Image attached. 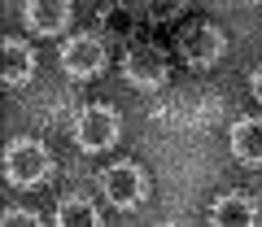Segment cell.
<instances>
[{
	"mask_svg": "<svg viewBox=\"0 0 262 227\" xmlns=\"http://www.w3.org/2000/svg\"><path fill=\"white\" fill-rule=\"evenodd\" d=\"M48 170H53V153L39 140H13L5 153V175L18 188H35L39 179H48Z\"/></svg>",
	"mask_w": 262,
	"mask_h": 227,
	"instance_id": "cell-1",
	"label": "cell"
},
{
	"mask_svg": "<svg viewBox=\"0 0 262 227\" xmlns=\"http://www.w3.org/2000/svg\"><path fill=\"white\" fill-rule=\"evenodd\" d=\"M75 140H79V149H88V153L110 149V144L118 140V114H114L110 105H88V109H79Z\"/></svg>",
	"mask_w": 262,
	"mask_h": 227,
	"instance_id": "cell-2",
	"label": "cell"
},
{
	"mask_svg": "<svg viewBox=\"0 0 262 227\" xmlns=\"http://www.w3.org/2000/svg\"><path fill=\"white\" fill-rule=\"evenodd\" d=\"M101 188H105V197H110V206L131 210V206L144 201V170L136 166V162H114L101 175Z\"/></svg>",
	"mask_w": 262,
	"mask_h": 227,
	"instance_id": "cell-3",
	"label": "cell"
},
{
	"mask_svg": "<svg viewBox=\"0 0 262 227\" xmlns=\"http://www.w3.org/2000/svg\"><path fill=\"white\" fill-rule=\"evenodd\" d=\"M122 75L131 79L136 87H162L166 83V57H162V48L153 44H131L127 57H122Z\"/></svg>",
	"mask_w": 262,
	"mask_h": 227,
	"instance_id": "cell-4",
	"label": "cell"
},
{
	"mask_svg": "<svg viewBox=\"0 0 262 227\" xmlns=\"http://www.w3.org/2000/svg\"><path fill=\"white\" fill-rule=\"evenodd\" d=\"M61 66L70 79H92L96 70L105 66V48L96 35H75L70 44L61 48Z\"/></svg>",
	"mask_w": 262,
	"mask_h": 227,
	"instance_id": "cell-5",
	"label": "cell"
},
{
	"mask_svg": "<svg viewBox=\"0 0 262 227\" xmlns=\"http://www.w3.org/2000/svg\"><path fill=\"white\" fill-rule=\"evenodd\" d=\"M184 57H188V66H214L219 57H223V31L210 27V22L192 27L184 35Z\"/></svg>",
	"mask_w": 262,
	"mask_h": 227,
	"instance_id": "cell-6",
	"label": "cell"
},
{
	"mask_svg": "<svg viewBox=\"0 0 262 227\" xmlns=\"http://www.w3.org/2000/svg\"><path fill=\"white\" fill-rule=\"evenodd\" d=\"M27 22L39 35H57L70 22V0H27Z\"/></svg>",
	"mask_w": 262,
	"mask_h": 227,
	"instance_id": "cell-7",
	"label": "cell"
},
{
	"mask_svg": "<svg viewBox=\"0 0 262 227\" xmlns=\"http://www.w3.org/2000/svg\"><path fill=\"white\" fill-rule=\"evenodd\" d=\"M232 153L245 166H262V123L258 118H241L232 127Z\"/></svg>",
	"mask_w": 262,
	"mask_h": 227,
	"instance_id": "cell-8",
	"label": "cell"
},
{
	"mask_svg": "<svg viewBox=\"0 0 262 227\" xmlns=\"http://www.w3.org/2000/svg\"><path fill=\"white\" fill-rule=\"evenodd\" d=\"M35 70V57L22 39H5V87H22Z\"/></svg>",
	"mask_w": 262,
	"mask_h": 227,
	"instance_id": "cell-9",
	"label": "cell"
},
{
	"mask_svg": "<svg viewBox=\"0 0 262 227\" xmlns=\"http://www.w3.org/2000/svg\"><path fill=\"white\" fill-rule=\"evenodd\" d=\"M210 218H214V223H253V218H258V206H253L249 197L227 192V197H219L214 206H210Z\"/></svg>",
	"mask_w": 262,
	"mask_h": 227,
	"instance_id": "cell-10",
	"label": "cell"
},
{
	"mask_svg": "<svg viewBox=\"0 0 262 227\" xmlns=\"http://www.w3.org/2000/svg\"><path fill=\"white\" fill-rule=\"evenodd\" d=\"M57 223H101V214H96L92 201L70 197V201H61V206H57Z\"/></svg>",
	"mask_w": 262,
	"mask_h": 227,
	"instance_id": "cell-11",
	"label": "cell"
},
{
	"mask_svg": "<svg viewBox=\"0 0 262 227\" xmlns=\"http://www.w3.org/2000/svg\"><path fill=\"white\" fill-rule=\"evenodd\" d=\"M184 5L188 0H140V9L149 13V18H175V13H184Z\"/></svg>",
	"mask_w": 262,
	"mask_h": 227,
	"instance_id": "cell-12",
	"label": "cell"
},
{
	"mask_svg": "<svg viewBox=\"0 0 262 227\" xmlns=\"http://www.w3.org/2000/svg\"><path fill=\"white\" fill-rule=\"evenodd\" d=\"M5 223H35V214H22V210H5Z\"/></svg>",
	"mask_w": 262,
	"mask_h": 227,
	"instance_id": "cell-13",
	"label": "cell"
},
{
	"mask_svg": "<svg viewBox=\"0 0 262 227\" xmlns=\"http://www.w3.org/2000/svg\"><path fill=\"white\" fill-rule=\"evenodd\" d=\"M253 96H258V101H262V70H258V75H253Z\"/></svg>",
	"mask_w": 262,
	"mask_h": 227,
	"instance_id": "cell-14",
	"label": "cell"
}]
</instances>
